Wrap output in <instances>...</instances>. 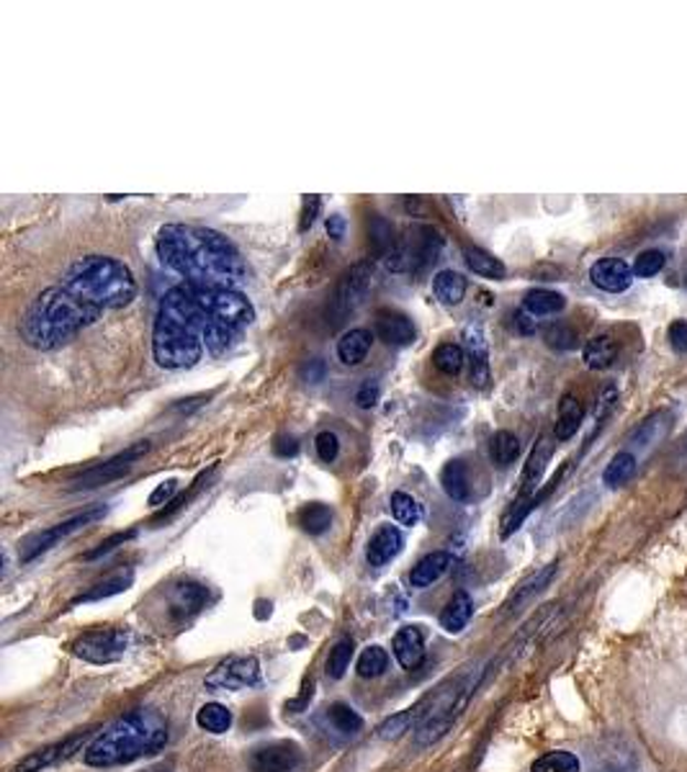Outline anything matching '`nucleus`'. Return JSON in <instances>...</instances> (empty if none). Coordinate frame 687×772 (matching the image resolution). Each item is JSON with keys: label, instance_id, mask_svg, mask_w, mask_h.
I'll return each instance as SVG.
<instances>
[{"label": "nucleus", "instance_id": "obj_9", "mask_svg": "<svg viewBox=\"0 0 687 772\" xmlns=\"http://www.w3.org/2000/svg\"><path fill=\"white\" fill-rule=\"evenodd\" d=\"M304 764V749L291 739L262 741L247 752L250 772H299Z\"/></svg>", "mask_w": 687, "mask_h": 772}, {"label": "nucleus", "instance_id": "obj_15", "mask_svg": "<svg viewBox=\"0 0 687 772\" xmlns=\"http://www.w3.org/2000/svg\"><path fill=\"white\" fill-rule=\"evenodd\" d=\"M463 340H466V351L471 358V384L484 392L492 382V371H490V347H486L482 328H479V324H469V328L463 330Z\"/></svg>", "mask_w": 687, "mask_h": 772}, {"label": "nucleus", "instance_id": "obj_32", "mask_svg": "<svg viewBox=\"0 0 687 772\" xmlns=\"http://www.w3.org/2000/svg\"><path fill=\"white\" fill-rule=\"evenodd\" d=\"M394 243H397V237H394V227L389 224V219H384L382 214H371L368 216V245L371 250H374L376 258H386L394 250Z\"/></svg>", "mask_w": 687, "mask_h": 772}, {"label": "nucleus", "instance_id": "obj_24", "mask_svg": "<svg viewBox=\"0 0 687 772\" xmlns=\"http://www.w3.org/2000/svg\"><path fill=\"white\" fill-rule=\"evenodd\" d=\"M463 260H466V266L474 270L476 276L482 278H492V281H502V278L507 276L505 262L500 258H494L492 253H486L484 247L476 245H466L463 247Z\"/></svg>", "mask_w": 687, "mask_h": 772}, {"label": "nucleus", "instance_id": "obj_50", "mask_svg": "<svg viewBox=\"0 0 687 772\" xmlns=\"http://www.w3.org/2000/svg\"><path fill=\"white\" fill-rule=\"evenodd\" d=\"M672 351L685 355L687 353V320H675L667 330Z\"/></svg>", "mask_w": 687, "mask_h": 772}, {"label": "nucleus", "instance_id": "obj_40", "mask_svg": "<svg viewBox=\"0 0 687 772\" xmlns=\"http://www.w3.org/2000/svg\"><path fill=\"white\" fill-rule=\"evenodd\" d=\"M582 770V762H579L577 754L571 752H546L544 757H538L536 762H533L530 772H579Z\"/></svg>", "mask_w": 687, "mask_h": 772}, {"label": "nucleus", "instance_id": "obj_36", "mask_svg": "<svg viewBox=\"0 0 687 772\" xmlns=\"http://www.w3.org/2000/svg\"><path fill=\"white\" fill-rule=\"evenodd\" d=\"M196 723L208 733H227L232 726V710L222 703H206L196 714Z\"/></svg>", "mask_w": 687, "mask_h": 772}, {"label": "nucleus", "instance_id": "obj_38", "mask_svg": "<svg viewBox=\"0 0 687 772\" xmlns=\"http://www.w3.org/2000/svg\"><path fill=\"white\" fill-rule=\"evenodd\" d=\"M212 471H214V467H212V469H206V471H201V474L196 476V482L191 484V490H189V492L178 494V497H175L173 502H170V505L162 507L160 513L152 517V528H160V525L165 523V521H170V517H173L175 513H181L183 507H189V505H191V500L196 497V494L201 492V486H204V482L208 479V474H212Z\"/></svg>", "mask_w": 687, "mask_h": 772}, {"label": "nucleus", "instance_id": "obj_1", "mask_svg": "<svg viewBox=\"0 0 687 772\" xmlns=\"http://www.w3.org/2000/svg\"><path fill=\"white\" fill-rule=\"evenodd\" d=\"M137 297L131 268L111 255H83L39 291L19 320V335L34 351H57L100 317Z\"/></svg>", "mask_w": 687, "mask_h": 772}, {"label": "nucleus", "instance_id": "obj_42", "mask_svg": "<svg viewBox=\"0 0 687 772\" xmlns=\"http://www.w3.org/2000/svg\"><path fill=\"white\" fill-rule=\"evenodd\" d=\"M389 669V654L382 646H368L363 648V654L358 656V664H355V672L361 677H378Z\"/></svg>", "mask_w": 687, "mask_h": 772}, {"label": "nucleus", "instance_id": "obj_39", "mask_svg": "<svg viewBox=\"0 0 687 772\" xmlns=\"http://www.w3.org/2000/svg\"><path fill=\"white\" fill-rule=\"evenodd\" d=\"M636 768V757L621 741H615L613 749H605V752L600 754V762L594 772H629Z\"/></svg>", "mask_w": 687, "mask_h": 772}, {"label": "nucleus", "instance_id": "obj_27", "mask_svg": "<svg viewBox=\"0 0 687 772\" xmlns=\"http://www.w3.org/2000/svg\"><path fill=\"white\" fill-rule=\"evenodd\" d=\"M466 278L455 274V270H440V274L432 278V293H436L438 301H443L448 307L461 304L463 297H466Z\"/></svg>", "mask_w": 687, "mask_h": 772}, {"label": "nucleus", "instance_id": "obj_47", "mask_svg": "<svg viewBox=\"0 0 687 772\" xmlns=\"http://www.w3.org/2000/svg\"><path fill=\"white\" fill-rule=\"evenodd\" d=\"M135 536H137V530H135V528H131V530H124V533H114L111 538L100 540V544H98L96 548H93V551L85 554L83 559H85V561H93V559H98V556L111 554L116 546H124V544H127V540H131V538H135Z\"/></svg>", "mask_w": 687, "mask_h": 772}, {"label": "nucleus", "instance_id": "obj_8", "mask_svg": "<svg viewBox=\"0 0 687 772\" xmlns=\"http://www.w3.org/2000/svg\"><path fill=\"white\" fill-rule=\"evenodd\" d=\"M104 515H106V505H96V507L83 510V513H77L73 517H67V521L52 525V528L34 533V536H29L26 540H23L21 561L23 564L34 561L36 556H42L44 551H50V548L57 546L60 540H65L67 536H73V533L85 528V525L100 521V517H104Z\"/></svg>", "mask_w": 687, "mask_h": 772}, {"label": "nucleus", "instance_id": "obj_55", "mask_svg": "<svg viewBox=\"0 0 687 772\" xmlns=\"http://www.w3.org/2000/svg\"><path fill=\"white\" fill-rule=\"evenodd\" d=\"M515 324H517V330L523 332V335H530V332H536V317H530L525 309H520V312L515 314Z\"/></svg>", "mask_w": 687, "mask_h": 772}, {"label": "nucleus", "instance_id": "obj_45", "mask_svg": "<svg viewBox=\"0 0 687 772\" xmlns=\"http://www.w3.org/2000/svg\"><path fill=\"white\" fill-rule=\"evenodd\" d=\"M664 266H667V255L662 250H644L636 255V262H633V276L636 278H652L656 274H662Z\"/></svg>", "mask_w": 687, "mask_h": 772}, {"label": "nucleus", "instance_id": "obj_5", "mask_svg": "<svg viewBox=\"0 0 687 772\" xmlns=\"http://www.w3.org/2000/svg\"><path fill=\"white\" fill-rule=\"evenodd\" d=\"M371 283H374V262L371 260L355 262V266H351L343 276H340L335 293H332L328 304L330 328H337V324H343L347 317L358 312V307L366 301Z\"/></svg>", "mask_w": 687, "mask_h": 772}, {"label": "nucleus", "instance_id": "obj_22", "mask_svg": "<svg viewBox=\"0 0 687 772\" xmlns=\"http://www.w3.org/2000/svg\"><path fill=\"white\" fill-rule=\"evenodd\" d=\"M430 706V698L428 700H420V703H417V706H412V708H407V710H401V714H397V716H391V718H386V721L382 723V726H378V737H382V739H399L401 737V733H407L409 729H412V726L417 723V726H420L422 721H425V716H428V710H425V708H428Z\"/></svg>", "mask_w": 687, "mask_h": 772}, {"label": "nucleus", "instance_id": "obj_13", "mask_svg": "<svg viewBox=\"0 0 687 772\" xmlns=\"http://www.w3.org/2000/svg\"><path fill=\"white\" fill-rule=\"evenodd\" d=\"M633 266L623 258H600L592 262L590 268V281L598 286L600 291L608 293H623L631 289L633 283Z\"/></svg>", "mask_w": 687, "mask_h": 772}, {"label": "nucleus", "instance_id": "obj_31", "mask_svg": "<svg viewBox=\"0 0 687 772\" xmlns=\"http://www.w3.org/2000/svg\"><path fill=\"white\" fill-rule=\"evenodd\" d=\"M299 525L301 530L309 533V536H322L332 528V507L324 505V502H309L299 510Z\"/></svg>", "mask_w": 687, "mask_h": 772}, {"label": "nucleus", "instance_id": "obj_30", "mask_svg": "<svg viewBox=\"0 0 687 772\" xmlns=\"http://www.w3.org/2000/svg\"><path fill=\"white\" fill-rule=\"evenodd\" d=\"M636 467H638L636 455L631 451H618L613 459H610L605 471H602V484L610 486V490H618V486L629 484L631 479L636 476Z\"/></svg>", "mask_w": 687, "mask_h": 772}, {"label": "nucleus", "instance_id": "obj_53", "mask_svg": "<svg viewBox=\"0 0 687 772\" xmlns=\"http://www.w3.org/2000/svg\"><path fill=\"white\" fill-rule=\"evenodd\" d=\"M345 227H347V224H345V219L340 214H330L328 216V235L335 239V243H340V239L345 237Z\"/></svg>", "mask_w": 687, "mask_h": 772}, {"label": "nucleus", "instance_id": "obj_2", "mask_svg": "<svg viewBox=\"0 0 687 772\" xmlns=\"http://www.w3.org/2000/svg\"><path fill=\"white\" fill-rule=\"evenodd\" d=\"M253 322L255 307L243 291L183 281L160 299L152 358L168 371L193 368L204 355L229 353Z\"/></svg>", "mask_w": 687, "mask_h": 772}, {"label": "nucleus", "instance_id": "obj_46", "mask_svg": "<svg viewBox=\"0 0 687 772\" xmlns=\"http://www.w3.org/2000/svg\"><path fill=\"white\" fill-rule=\"evenodd\" d=\"M314 451L316 455H320V461L324 463H332L340 455V440L335 432H330V430H324L320 432V436L314 438Z\"/></svg>", "mask_w": 687, "mask_h": 772}, {"label": "nucleus", "instance_id": "obj_49", "mask_svg": "<svg viewBox=\"0 0 687 772\" xmlns=\"http://www.w3.org/2000/svg\"><path fill=\"white\" fill-rule=\"evenodd\" d=\"M378 397H382V384H378L376 378H368V382H363L361 389L355 392V405L361 409H371L376 407Z\"/></svg>", "mask_w": 687, "mask_h": 772}, {"label": "nucleus", "instance_id": "obj_51", "mask_svg": "<svg viewBox=\"0 0 687 772\" xmlns=\"http://www.w3.org/2000/svg\"><path fill=\"white\" fill-rule=\"evenodd\" d=\"M175 492H178V482H175V479H165V482L154 486V492L150 494V505H152V507L170 505V502L175 500Z\"/></svg>", "mask_w": 687, "mask_h": 772}, {"label": "nucleus", "instance_id": "obj_3", "mask_svg": "<svg viewBox=\"0 0 687 772\" xmlns=\"http://www.w3.org/2000/svg\"><path fill=\"white\" fill-rule=\"evenodd\" d=\"M154 250L162 266L189 283L237 289L250 281L243 253L222 232L201 224H165L154 237Z\"/></svg>", "mask_w": 687, "mask_h": 772}, {"label": "nucleus", "instance_id": "obj_25", "mask_svg": "<svg viewBox=\"0 0 687 772\" xmlns=\"http://www.w3.org/2000/svg\"><path fill=\"white\" fill-rule=\"evenodd\" d=\"M554 575H556V561H554V564H548V567H544L540 571H536V575H530V577L525 579V582L513 592V598H509V600L505 602V613H513V610L523 608L525 602L536 598L538 592H544V590H546V585L554 579Z\"/></svg>", "mask_w": 687, "mask_h": 772}, {"label": "nucleus", "instance_id": "obj_23", "mask_svg": "<svg viewBox=\"0 0 687 772\" xmlns=\"http://www.w3.org/2000/svg\"><path fill=\"white\" fill-rule=\"evenodd\" d=\"M471 615H474V602H471L469 592L459 590L448 600L443 613H440V625H443L448 633H461L469 625Z\"/></svg>", "mask_w": 687, "mask_h": 772}, {"label": "nucleus", "instance_id": "obj_48", "mask_svg": "<svg viewBox=\"0 0 687 772\" xmlns=\"http://www.w3.org/2000/svg\"><path fill=\"white\" fill-rule=\"evenodd\" d=\"M322 212V199L320 196H304L301 201V214H299V232H309L312 224L316 222V216Z\"/></svg>", "mask_w": 687, "mask_h": 772}, {"label": "nucleus", "instance_id": "obj_19", "mask_svg": "<svg viewBox=\"0 0 687 772\" xmlns=\"http://www.w3.org/2000/svg\"><path fill=\"white\" fill-rule=\"evenodd\" d=\"M440 484H443V492L453 502H469L474 497V484H471V471L466 467V461L453 459L448 461L443 471H440Z\"/></svg>", "mask_w": 687, "mask_h": 772}, {"label": "nucleus", "instance_id": "obj_12", "mask_svg": "<svg viewBox=\"0 0 687 772\" xmlns=\"http://www.w3.org/2000/svg\"><path fill=\"white\" fill-rule=\"evenodd\" d=\"M85 739H88V733H75V737H67L62 741H54L50 747L36 749V752L23 757V760L13 768V772H42L44 768H52V764H57L60 760H67L69 754L77 752V749L85 744Z\"/></svg>", "mask_w": 687, "mask_h": 772}, {"label": "nucleus", "instance_id": "obj_33", "mask_svg": "<svg viewBox=\"0 0 687 772\" xmlns=\"http://www.w3.org/2000/svg\"><path fill=\"white\" fill-rule=\"evenodd\" d=\"M131 582H135V575L131 571H119V575L104 579V582H96L90 587V590H85L83 594H77L75 602H96V600H106L114 598V594H119L124 590H129Z\"/></svg>", "mask_w": 687, "mask_h": 772}, {"label": "nucleus", "instance_id": "obj_16", "mask_svg": "<svg viewBox=\"0 0 687 772\" xmlns=\"http://www.w3.org/2000/svg\"><path fill=\"white\" fill-rule=\"evenodd\" d=\"M401 548H405V536L397 525H382L376 528L374 536L368 538L366 546V561L368 567H386L391 559H397Z\"/></svg>", "mask_w": 687, "mask_h": 772}, {"label": "nucleus", "instance_id": "obj_14", "mask_svg": "<svg viewBox=\"0 0 687 772\" xmlns=\"http://www.w3.org/2000/svg\"><path fill=\"white\" fill-rule=\"evenodd\" d=\"M374 332L378 340H384L386 345H412L417 337L415 322L409 320L407 314L394 312V309H378L376 312V322H374Z\"/></svg>", "mask_w": 687, "mask_h": 772}, {"label": "nucleus", "instance_id": "obj_6", "mask_svg": "<svg viewBox=\"0 0 687 772\" xmlns=\"http://www.w3.org/2000/svg\"><path fill=\"white\" fill-rule=\"evenodd\" d=\"M131 633L124 629H90L73 641V654L90 664H114L127 654Z\"/></svg>", "mask_w": 687, "mask_h": 772}, {"label": "nucleus", "instance_id": "obj_7", "mask_svg": "<svg viewBox=\"0 0 687 772\" xmlns=\"http://www.w3.org/2000/svg\"><path fill=\"white\" fill-rule=\"evenodd\" d=\"M150 451V440H137L129 448H124L121 453H116L114 459H108L98 467L85 469L83 474H77L75 479H69V490L73 492H85V490H98V486H106L121 479L124 474H129L131 467L142 459V455Z\"/></svg>", "mask_w": 687, "mask_h": 772}, {"label": "nucleus", "instance_id": "obj_17", "mask_svg": "<svg viewBox=\"0 0 687 772\" xmlns=\"http://www.w3.org/2000/svg\"><path fill=\"white\" fill-rule=\"evenodd\" d=\"M391 652L405 669H417L425 660V639L417 625H405L394 633Z\"/></svg>", "mask_w": 687, "mask_h": 772}, {"label": "nucleus", "instance_id": "obj_20", "mask_svg": "<svg viewBox=\"0 0 687 772\" xmlns=\"http://www.w3.org/2000/svg\"><path fill=\"white\" fill-rule=\"evenodd\" d=\"M371 345H374V332L366 328H353L343 332V337L337 340V358L345 366H361L366 361Z\"/></svg>", "mask_w": 687, "mask_h": 772}, {"label": "nucleus", "instance_id": "obj_26", "mask_svg": "<svg viewBox=\"0 0 687 772\" xmlns=\"http://www.w3.org/2000/svg\"><path fill=\"white\" fill-rule=\"evenodd\" d=\"M563 307H567V299H563V293L551 291V289H530L528 293H525V299H523V309L530 317H536V320H538V317L559 314Z\"/></svg>", "mask_w": 687, "mask_h": 772}, {"label": "nucleus", "instance_id": "obj_11", "mask_svg": "<svg viewBox=\"0 0 687 772\" xmlns=\"http://www.w3.org/2000/svg\"><path fill=\"white\" fill-rule=\"evenodd\" d=\"M260 683V664L255 656H229L206 677L208 690H245Z\"/></svg>", "mask_w": 687, "mask_h": 772}, {"label": "nucleus", "instance_id": "obj_41", "mask_svg": "<svg viewBox=\"0 0 687 772\" xmlns=\"http://www.w3.org/2000/svg\"><path fill=\"white\" fill-rule=\"evenodd\" d=\"M667 422H669V415H667V412H656V415H652L646 422H641V425H638V430L631 436V443H633V446H638V448L654 446L656 440H659V438L664 436V432H667Z\"/></svg>", "mask_w": 687, "mask_h": 772}, {"label": "nucleus", "instance_id": "obj_44", "mask_svg": "<svg viewBox=\"0 0 687 772\" xmlns=\"http://www.w3.org/2000/svg\"><path fill=\"white\" fill-rule=\"evenodd\" d=\"M353 652H355V644L351 639H343V641H337L335 646H332V652L328 656V675L332 679H340L345 675V669L351 667V660H353Z\"/></svg>", "mask_w": 687, "mask_h": 772}, {"label": "nucleus", "instance_id": "obj_52", "mask_svg": "<svg viewBox=\"0 0 687 772\" xmlns=\"http://www.w3.org/2000/svg\"><path fill=\"white\" fill-rule=\"evenodd\" d=\"M273 453L278 455V459H293V455L299 453V438L289 436V432L278 436L276 443H273Z\"/></svg>", "mask_w": 687, "mask_h": 772}, {"label": "nucleus", "instance_id": "obj_10", "mask_svg": "<svg viewBox=\"0 0 687 772\" xmlns=\"http://www.w3.org/2000/svg\"><path fill=\"white\" fill-rule=\"evenodd\" d=\"M208 602V590L201 582H193V579H185V582L170 585L165 590V602H162V615H165V623L173 625V629H181L196 618L201 610L206 608Z\"/></svg>", "mask_w": 687, "mask_h": 772}, {"label": "nucleus", "instance_id": "obj_35", "mask_svg": "<svg viewBox=\"0 0 687 772\" xmlns=\"http://www.w3.org/2000/svg\"><path fill=\"white\" fill-rule=\"evenodd\" d=\"M389 507H391L394 521H397L399 525H405V528H415V525L420 523V517H422V505L412 497V494H407V492H394L391 500H389Z\"/></svg>", "mask_w": 687, "mask_h": 772}, {"label": "nucleus", "instance_id": "obj_43", "mask_svg": "<svg viewBox=\"0 0 687 772\" xmlns=\"http://www.w3.org/2000/svg\"><path fill=\"white\" fill-rule=\"evenodd\" d=\"M544 340L548 347H554V351H575L579 345V335L575 328H569V324L563 322H554L548 324L544 330Z\"/></svg>", "mask_w": 687, "mask_h": 772}, {"label": "nucleus", "instance_id": "obj_28", "mask_svg": "<svg viewBox=\"0 0 687 772\" xmlns=\"http://www.w3.org/2000/svg\"><path fill=\"white\" fill-rule=\"evenodd\" d=\"M584 366L592 371H602L613 366L618 358V343L610 335H594L584 343Z\"/></svg>", "mask_w": 687, "mask_h": 772}, {"label": "nucleus", "instance_id": "obj_4", "mask_svg": "<svg viewBox=\"0 0 687 772\" xmlns=\"http://www.w3.org/2000/svg\"><path fill=\"white\" fill-rule=\"evenodd\" d=\"M168 744V723L154 710H131L106 726L96 739L85 747L83 760L90 768H116L142 757L158 754Z\"/></svg>", "mask_w": 687, "mask_h": 772}, {"label": "nucleus", "instance_id": "obj_21", "mask_svg": "<svg viewBox=\"0 0 687 772\" xmlns=\"http://www.w3.org/2000/svg\"><path fill=\"white\" fill-rule=\"evenodd\" d=\"M582 401H579L575 394H563L559 401V412H556V425H554V438L556 440H569L577 436V430L582 428Z\"/></svg>", "mask_w": 687, "mask_h": 772}, {"label": "nucleus", "instance_id": "obj_29", "mask_svg": "<svg viewBox=\"0 0 687 772\" xmlns=\"http://www.w3.org/2000/svg\"><path fill=\"white\" fill-rule=\"evenodd\" d=\"M520 455V438L509 430H497L490 438V461L497 469H509Z\"/></svg>", "mask_w": 687, "mask_h": 772}, {"label": "nucleus", "instance_id": "obj_18", "mask_svg": "<svg viewBox=\"0 0 687 772\" xmlns=\"http://www.w3.org/2000/svg\"><path fill=\"white\" fill-rule=\"evenodd\" d=\"M451 567H453L451 554L432 551L428 556H422V559L412 567V571H409V585H412L415 590H425V587H432L438 579H443Z\"/></svg>", "mask_w": 687, "mask_h": 772}, {"label": "nucleus", "instance_id": "obj_34", "mask_svg": "<svg viewBox=\"0 0 687 772\" xmlns=\"http://www.w3.org/2000/svg\"><path fill=\"white\" fill-rule=\"evenodd\" d=\"M328 721L335 731L345 733V737H355L363 729V718L355 708L347 706V703H332L328 708Z\"/></svg>", "mask_w": 687, "mask_h": 772}, {"label": "nucleus", "instance_id": "obj_54", "mask_svg": "<svg viewBox=\"0 0 687 772\" xmlns=\"http://www.w3.org/2000/svg\"><path fill=\"white\" fill-rule=\"evenodd\" d=\"M301 376H304V378H307V382H312V384H316V382H322V378H324V363H322L320 358L309 361V363H307V366H304V371H301Z\"/></svg>", "mask_w": 687, "mask_h": 772}, {"label": "nucleus", "instance_id": "obj_56", "mask_svg": "<svg viewBox=\"0 0 687 772\" xmlns=\"http://www.w3.org/2000/svg\"><path fill=\"white\" fill-rule=\"evenodd\" d=\"M142 772H173V770L165 768V764H160V768H147V770H142Z\"/></svg>", "mask_w": 687, "mask_h": 772}, {"label": "nucleus", "instance_id": "obj_37", "mask_svg": "<svg viewBox=\"0 0 687 772\" xmlns=\"http://www.w3.org/2000/svg\"><path fill=\"white\" fill-rule=\"evenodd\" d=\"M463 363H466V353H463V347L455 343L438 345L436 353H432V366L446 376H459Z\"/></svg>", "mask_w": 687, "mask_h": 772}]
</instances>
